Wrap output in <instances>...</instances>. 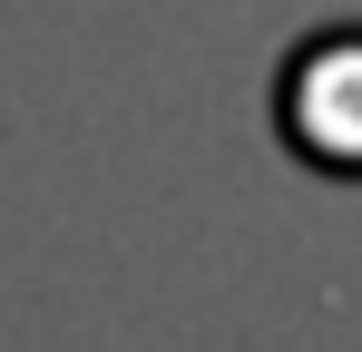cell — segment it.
<instances>
[{
    "mask_svg": "<svg viewBox=\"0 0 362 352\" xmlns=\"http://www.w3.org/2000/svg\"><path fill=\"white\" fill-rule=\"evenodd\" d=\"M284 137L323 176H362V30L303 40L284 69Z\"/></svg>",
    "mask_w": 362,
    "mask_h": 352,
    "instance_id": "6da1fadb",
    "label": "cell"
}]
</instances>
